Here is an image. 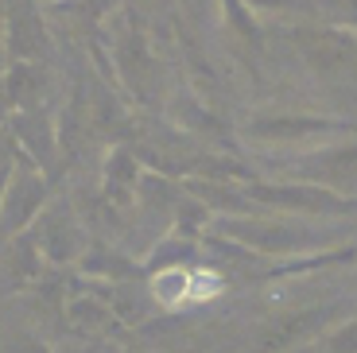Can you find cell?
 Segmentation results:
<instances>
[{
  "label": "cell",
  "mask_w": 357,
  "mask_h": 353,
  "mask_svg": "<svg viewBox=\"0 0 357 353\" xmlns=\"http://www.w3.org/2000/svg\"><path fill=\"white\" fill-rule=\"evenodd\" d=\"M214 233L237 241L241 248L268 260H291V256H314L331 253L354 241L357 221H314L295 218V213H245V218H214Z\"/></svg>",
  "instance_id": "cell-1"
},
{
  "label": "cell",
  "mask_w": 357,
  "mask_h": 353,
  "mask_svg": "<svg viewBox=\"0 0 357 353\" xmlns=\"http://www.w3.org/2000/svg\"><path fill=\"white\" fill-rule=\"evenodd\" d=\"M249 198L260 210L272 213H295V218L314 221H357V195L334 190L307 179H252L245 183Z\"/></svg>",
  "instance_id": "cell-2"
},
{
  "label": "cell",
  "mask_w": 357,
  "mask_h": 353,
  "mask_svg": "<svg viewBox=\"0 0 357 353\" xmlns=\"http://www.w3.org/2000/svg\"><path fill=\"white\" fill-rule=\"evenodd\" d=\"M284 39L295 47V54L307 62V70L322 82L349 86L357 82V36L354 27L342 24H314V20H295L280 27Z\"/></svg>",
  "instance_id": "cell-3"
},
{
  "label": "cell",
  "mask_w": 357,
  "mask_h": 353,
  "mask_svg": "<svg viewBox=\"0 0 357 353\" xmlns=\"http://www.w3.org/2000/svg\"><path fill=\"white\" fill-rule=\"evenodd\" d=\"M349 310L346 299L331 303H311V307H287L280 315L264 318L257 326V334L249 338V353H295L307 350L311 342H319L334 322H342Z\"/></svg>",
  "instance_id": "cell-4"
},
{
  "label": "cell",
  "mask_w": 357,
  "mask_h": 353,
  "mask_svg": "<svg viewBox=\"0 0 357 353\" xmlns=\"http://www.w3.org/2000/svg\"><path fill=\"white\" fill-rule=\"evenodd\" d=\"M237 133H241L245 140H252V144H268V148H314V144L349 136L354 133V124L342 121V117L287 113V109H276V113L249 117Z\"/></svg>",
  "instance_id": "cell-5"
},
{
  "label": "cell",
  "mask_w": 357,
  "mask_h": 353,
  "mask_svg": "<svg viewBox=\"0 0 357 353\" xmlns=\"http://www.w3.org/2000/svg\"><path fill=\"white\" fill-rule=\"evenodd\" d=\"M47 206V175L39 171V163L24 151H12V175L0 198V241H12L20 233H27L39 221Z\"/></svg>",
  "instance_id": "cell-6"
},
{
  "label": "cell",
  "mask_w": 357,
  "mask_h": 353,
  "mask_svg": "<svg viewBox=\"0 0 357 353\" xmlns=\"http://www.w3.org/2000/svg\"><path fill=\"white\" fill-rule=\"evenodd\" d=\"M31 237L51 264H78V256L86 253V233H82L74 210L63 202L39 213V221L31 225Z\"/></svg>",
  "instance_id": "cell-7"
},
{
  "label": "cell",
  "mask_w": 357,
  "mask_h": 353,
  "mask_svg": "<svg viewBox=\"0 0 357 353\" xmlns=\"http://www.w3.org/2000/svg\"><path fill=\"white\" fill-rule=\"evenodd\" d=\"M8 54L12 62H43L51 54V39H47V27H43V16H39L36 0H8Z\"/></svg>",
  "instance_id": "cell-8"
},
{
  "label": "cell",
  "mask_w": 357,
  "mask_h": 353,
  "mask_svg": "<svg viewBox=\"0 0 357 353\" xmlns=\"http://www.w3.org/2000/svg\"><path fill=\"white\" fill-rule=\"evenodd\" d=\"M167 113H171V121H175L178 128H183V133H190V136H202V140L222 144V148L233 140L229 124H225L222 117L214 113V109L206 105V101L198 98L195 89H178L175 98H171Z\"/></svg>",
  "instance_id": "cell-9"
},
{
  "label": "cell",
  "mask_w": 357,
  "mask_h": 353,
  "mask_svg": "<svg viewBox=\"0 0 357 353\" xmlns=\"http://www.w3.org/2000/svg\"><path fill=\"white\" fill-rule=\"evenodd\" d=\"M78 276L86 280H101V283H121V280H144V260H136L132 253L105 241H93L86 245V253L78 256Z\"/></svg>",
  "instance_id": "cell-10"
},
{
  "label": "cell",
  "mask_w": 357,
  "mask_h": 353,
  "mask_svg": "<svg viewBox=\"0 0 357 353\" xmlns=\"http://www.w3.org/2000/svg\"><path fill=\"white\" fill-rule=\"evenodd\" d=\"M183 190H190L195 198H202L210 206L214 218H245V213H260V206L249 198L245 183H229V179H202V175H187Z\"/></svg>",
  "instance_id": "cell-11"
},
{
  "label": "cell",
  "mask_w": 357,
  "mask_h": 353,
  "mask_svg": "<svg viewBox=\"0 0 357 353\" xmlns=\"http://www.w3.org/2000/svg\"><path fill=\"white\" fill-rule=\"evenodd\" d=\"M144 159L132 148H113L105 156V171H101V186L113 206H136V190L144 179Z\"/></svg>",
  "instance_id": "cell-12"
},
{
  "label": "cell",
  "mask_w": 357,
  "mask_h": 353,
  "mask_svg": "<svg viewBox=\"0 0 357 353\" xmlns=\"http://www.w3.org/2000/svg\"><path fill=\"white\" fill-rule=\"evenodd\" d=\"M140 260H144V272H160V268H198V264L210 260V253H206L202 237H183V233L167 230Z\"/></svg>",
  "instance_id": "cell-13"
},
{
  "label": "cell",
  "mask_w": 357,
  "mask_h": 353,
  "mask_svg": "<svg viewBox=\"0 0 357 353\" xmlns=\"http://www.w3.org/2000/svg\"><path fill=\"white\" fill-rule=\"evenodd\" d=\"M16 136H20V151L36 159L39 171H51L54 167L59 140H54V124H51V117H47L43 109H20Z\"/></svg>",
  "instance_id": "cell-14"
},
{
  "label": "cell",
  "mask_w": 357,
  "mask_h": 353,
  "mask_svg": "<svg viewBox=\"0 0 357 353\" xmlns=\"http://www.w3.org/2000/svg\"><path fill=\"white\" fill-rule=\"evenodd\" d=\"M148 292H152L160 315L190 310V268H160V272H148Z\"/></svg>",
  "instance_id": "cell-15"
},
{
  "label": "cell",
  "mask_w": 357,
  "mask_h": 353,
  "mask_svg": "<svg viewBox=\"0 0 357 353\" xmlns=\"http://www.w3.org/2000/svg\"><path fill=\"white\" fill-rule=\"evenodd\" d=\"M218 4H222V20L237 31V36L249 39V43H260V24H257V16H252L249 0H218Z\"/></svg>",
  "instance_id": "cell-16"
},
{
  "label": "cell",
  "mask_w": 357,
  "mask_h": 353,
  "mask_svg": "<svg viewBox=\"0 0 357 353\" xmlns=\"http://www.w3.org/2000/svg\"><path fill=\"white\" fill-rule=\"evenodd\" d=\"M314 350L319 353H357V310L346 315L342 322H334V326L314 342Z\"/></svg>",
  "instance_id": "cell-17"
},
{
  "label": "cell",
  "mask_w": 357,
  "mask_h": 353,
  "mask_svg": "<svg viewBox=\"0 0 357 353\" xmlns=\"http://www.w3.org/2000/svg\"><path fill=\"white\" fill-rule=\"evenodd\" d=\"M8 353H54V350H51L47 342H39V338H27V334H20V338H12Z\"/></svg>",
  "instance_id": "cell-18"
}]
</instances>
